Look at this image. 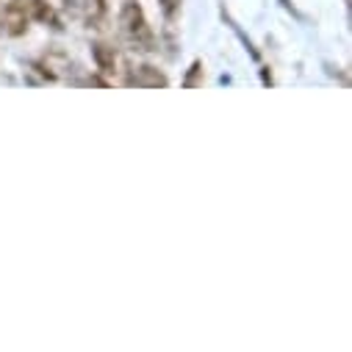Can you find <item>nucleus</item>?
<instances>
[{"label": "nucleus", "mask_w": 352, "mask_h": 352, "mask_svg": "<svg viewBox=\"0 0 352 352\" xmlns=\"http://www.w3.org/2000/svg\"><path fill=\"white\" fill-rule=\"evenodd\" d=\"M120 31L125 36V42L139 50V53H155L158 50V39L147 23V14L142 9V3H136V0H125V3L120 6Z\"/></svg>", "instance_id": "obj_1"}, {"label": "nucleus", "mask_w": 352, "mask_h": 352, "mask_svg": "<svg viewBox=\"0 0 352 352\" xmlns=\"http://www.w3.org/2000/svg\"><path fill=\"white\" fill-rule=\"evenodd\" d=\"M0 25L9 36L28 34V0H0Z\"/></svg>", "instance_id": "obj_2"}, {"label": "nucleus", "mask_w": 352, "mask_h": 352, "mask_svg": "<svg viewBox=\"0 0 352 352\" xmlns=\"http://www.w3.org/2000/svg\"><path fill=\"white\" fill-rule=\"evenodd\" d=\"M125 86H136V89H166L169 78L153 64H139V67H128Z\"/></svg>", "instance_id": "obj_3"}, {"label": "nucleus", "mask_w": 352, "mask_h": 352, "mask_svg": "<svg viewBox=\"0 0 352 352\" xmlns=\"http://www.w3.org/2000/svg\"><path fill=\"white\" fill-rule=\"evenodd\" d=\"M83 20L89 28L103 31L109 23V0H86L83 3Z\"/></svg>", "instance_id": "obj_4"}, {"label": "nucleus", "mask_w": 352, "mask_h": 352, "mask_svg": "<svg viewBox=\"0 0 352 352\" xmlns=\"http://www.w3.org/2000/svg\"><path fill=\"white\" fill-rule=\"evenodd\" d=\"M92 58H95V64H98V69H100L103 75H114V72H117V50H114L111 45L95 42V45H92Z\"/></svg>", "instance_id": "obj_5"}, {"label": "nucleus", "mask_w": 352, "mask_h": 352, "mask_svg": "<svg viewBox=\"0 0 352 352\" xmlns=\"http://www.w3.org/2000/svg\"><path fill=\"white\" fill-rule=\"evenodd\" d=\"M28 6L34 9V17H36L39 23L50 25L53 31H64V23H61V17L56 14V9H53V6L47 3V0H31Z\"/></svg>", "instance_id": "obj_6"}, {"label": "nucleus", "mask_w": 352, "mask_h": 352, "mask_svg": "<svg viewBox=\"0 0 352 352\" xmlns=\"http://www.w3.org/2000/svg\"><path fill=\"white\" fill-rule=\"evenodd\" d=\"M219 12H222V20H225V23L230 25V31H233V34H236V36L241 39V45L247 47V53H250V58H252V61H261V50H258V47L252 45V39H250V36H247V34H244V31H241L239 25H236V20H233V17L228 14V9H225V6H219Z\"/></svg>", "instance_id": "obj_7"}, {"label": "nucleus", "mask_w": 352, "mask_h": 352, "mask_svg": "<svg viewBox=\"0 0 352 352\" xmlns=\"http://www.w3.org/2000/svg\"><path fill=\"white\" fill-rule=\"evenodd\" d=\"M181 86H184V89H197V86H203V61H200V58H195V61L189 64V69H186Z\"/></svg>", "instance_id": "obj_8"}, {"label": "nucleus", "mask_w": 352, "mask_h": 352, "mask_svg": "<svg viewBox=\"0 0 352 352\" xmlns=\"http://www.w3.org/2000/svg\"><path fill=\"white\" fill-rule=\"evenodd\" d=\"M158 6H161V12H164V17H166V20H175V17L181 14L184 0H158Z\"/></svg>", "instance_id": "obj_9"}, {"label": "nucleus", "mask_w": 352, "mask_h": 352, "mask_svg": "<svg viewBox=\"0 0 352 352\" xmlns=\"http://www.w3.org/2000/svg\"><path fill=\"white\" fill-rule=\"evenodd\" d=\"M83 83H86V86H103V89L109 86V80H103V78H98V75H89V78L83 80Z\"/></svg>", "instance_id": "obj_10"}, {"label": "nucleus", "mask_w": 352, "mask_h": 352, "mask_svg": "<svg viewBox=\"0 0 352 352\" xmlns=\"http://www.w3.org/2000/svg\"><path fill=\"white\" fill-rule=\"evenodd\" d=\"M261 80H263V86H272V83H275V80H272L270 67H261Z\"/></svg>", "instance_id": "obj_11"}, {"label": "nucleus", "mask_w": 352, "mask_h": 352, "mask_svg": "<svg viewBox=\"0 0 352 352\" xmlns=\"http://www.w3.org/2000/svg\"><path fill=\"white\" fill-rule=\"evenodd\" d=\"M280 6H283V9H286V12H292V14H294V17H300V20H302V14H300V12H297V9H294V3H292V0H280Z\"/></svg>", "instance_id": "obj_12"}]
</instances>
